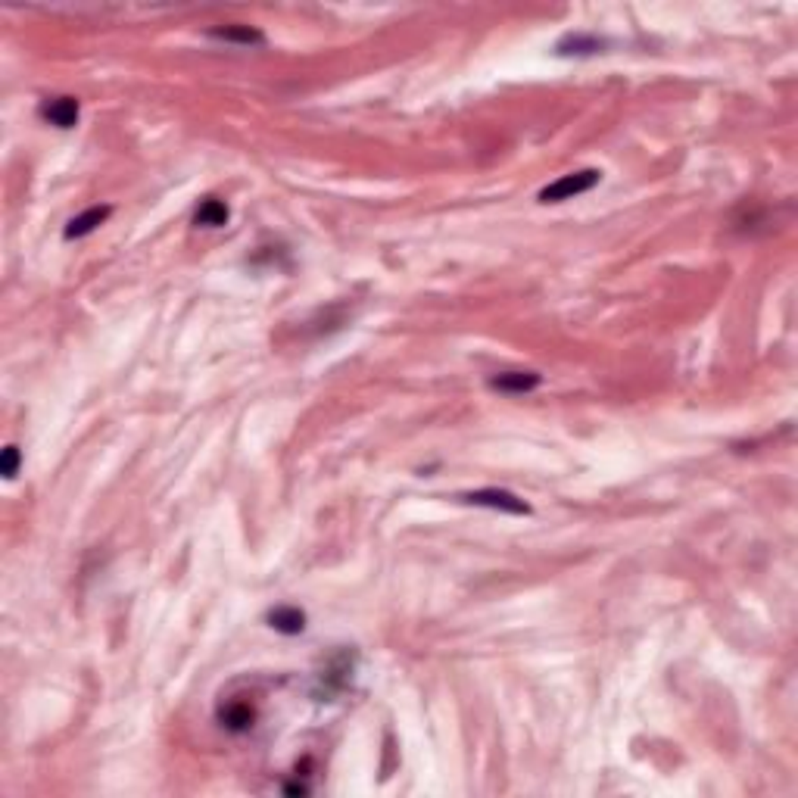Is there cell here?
I'll return each instance as SVG.
<instances>
[{"label":"cell","instance_id":"cell-1","mask_svg":"<svg viewBox=\"0 0 798 798\" xmlns=\"http://www.w3.org/2000/svg\"><path fill=\"white\" fill-rule=\"evenodd\" d=\"M602 172L599 169H580V172H568L561 175V179H555L553 185H546L540 191V203H565V200H574L580 197V194L593 191V187L599 185Z\"/></svg>","mask_w":798,"mask_h":798},{"label":"cell","instance_id":"cell-2","mask_svg":"<svg viewBox=\"0 0 798 798\" xmlns=\"http://www.w3.org/2000/svg\"><path fill=\"white\" fill-rule=\"evenodd\" d=\"M461 503L478 505V509H493L503 511V515H530V505L524 503L521 496L509 490H499V486H486V490H474V493H461Z\"/></svg>","mask_w":798,"mask_h":798},{"label":"cell","instance_id":"cell-3","mask_svg":"<svg viewBox=\"0 0 798 798\" xmlns=\"http://www.w3.org/2000/svg\"><path fill=\"white\" fill-rule=\"evenodd\" d=\"M37 116L54 129H72V125H79L81 104L75 97H47L37 106Z\"/></svg>","mask_w":798,"mask_h":798},{"label":"cell","instance_id":"cell-4","mask_svg":"<svg viewBox=\"0 0 798 798\" xmlns=\"http://www.w3.org/2000/svg\"><path fill=\"white\" fill-rule=\"evenodd\" d=\"M219 724L228 733H250L253 724H256V708L244 699H231L219 708Z\"/></svg>","mask_w":798,"mask_h":798},{"label":"cell","instance_id":"cell-5","mask_svg":"<svg viewBox=\"0 0 798 798\" xmlns=\"http://www.w3.org/2000/svg\"><path fill=\"white\" fill-rule=\"evenodd\" d=\"M540 381L543 378L536 375V371H503V375L490 378V390L518 396V394H530V390H536Z\"/></svg>","mask_w":798,"mask_h":798},{"label":"cell","instance_id":"cell-6","mask_svg":"<svg viewBox=\"0 0 798 798\" xmlns=\"http://www.w3.org/2000/svg\"><path fill=\"white\" fill-rule=\"evenodd\" d=\"M110 215H112V206H91V209H85V212H79L75 219H69V225H66V231H62V237H66V240L87 237V234L97 231V228L104 225Z\"/></svg>","mask_w":798,"mask_h":798},{"label":"cell","instance_id":"cell-7","mask_svg":"<svg viewBox=\"0 0 798 798\" xmlns=\"http://www.w3.org/2000/svg\"><path fill=\"white\" fill-rule=\"evenodd\" d=\"M269 627L278 633H284V636H300L303 630H306V611H300L296 605H278L269 611Z\"/></svg>","mask_w":798,"mask_h":798},{"label":"cell","instance_id":"cell-8","mask_svg":"<svg viewBox=\"0 0 798 798\" xmlns=\"http://www.w3.org/2000/svg\"><path fill=\"white\" fill-rule=\"evenodd\" d=\"M209 37L215 41H225V44H244V47H259L265 44V35L253 25H225V29H209Z\"/></svg>","mask_w":798,"mask_h":798},{"label":"cell","instance_id":"cell-9","mask_svg":"<svg viewBox=\"0 0 798 798\" xmlns=\"http://www.w3.org/2000/svg\"><path fill=\"white\" fill-rule=\"evenodd\" d=\"M228 219H231L228 203L215 200V197L203 200L197 206V212H194V225H200V228H221V225H228Z\"/></svg>","mask_w":798,"mask_h":798},{"label":"cell","instance_id":"cell-10","mask_svg":"<svg viewBox=\"0 0 798 798\" xmlns=\"http://www.w3.org/2000/svg\"><path fill=\"white\" fill-rule=\"evenodd\" d=\"M602 44H605V41H599V37H593V35H565L559 41V54L561 56H568V54H578V56L599 54Z\"/></svg>","mask_w":798,"mask_h":798},{"label":"cell","instance_id":"cell-11","mask_svg":"<svg viewBox=\"0 0 798 798\" xmlns=\"http://www.w3.org/2000/svg\"><path fill=\"white\" fill-rule=\"evenodd\" d=\"M19 461H22V455H19V446H6L4 455H0V474H4L6 480H12L19 474Z\"/></svg>","mask_w":798,"mask_h":798}]
</instances>
